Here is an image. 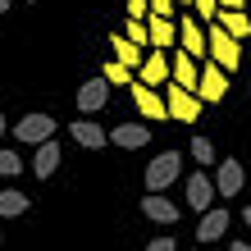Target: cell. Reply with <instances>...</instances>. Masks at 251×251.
<instances>
[{"label":"cell","mask_w":251,"mask_h":251,"mask_svg":"<svg viewBox=\"0 0 251 251\" xmlns=\"http://www.w3.org/2000/svg\"><path fill=\"white\" fill-rule=\"evenodd\" d=\"M205 41H210V60L224 69V73H238L242 64V41L238 37H228L219 23H205Z\"/></svg>","instance_id":"1"},{"label":"cell","mask_w":251,"mask_h":251,"mask_svg":"<svg viewBox=\"0 0 251 251\" xmlns=\"http://www.w3.org/2000/svg\"><path fill=\"white\" fill-rule=\"evenodd\" d=\"M165 105H169V119H178V124H197L205 100H201L197 92H187V87H178V82H165Z\"/></svg>","instance_id":"2"},{"label":"cell","mask_w":251,"mask_h":251,"mask_svg":"<svg viewBox=\"0 0 251 251\" xmlns=\"http://www.w3.org/2000/svg\"><path fill=\"white\" fill-rule=\"evenodd\" d=\"M183 174V155L178 151H160L151 165H146V174H142V183H146V192H165L174 178Z\"/></svg>","instance_id":"3"},{"label":"cell","mask_w":251,"mask_h":251,"mask_svg":"<svg viewBox=\"0 0 251 251\" xmlns=\"http://www.w3.org/2000/svg\"><path fill=\"white\" fill-rule=\"evenodd\" d=\"M183 197H187V205H192L197 215H205V210L215 205V197H219V192H215V178H210L205 169L187 174V183H183Z\"/></svg>","instance_id":"4"},{"label":"cell","mask_w":251,"mask_h":251,"mask_svg":"<svg viewBox=\"0 0 251 251\" xmlns=\"http://www.w3.org/2000/svg\"><path fill=\"white\" fill-rule=\"evenodd\" d=\"M50 132H55V119H50V114H23V119L14 124V142L41 146V142H50Z\"/></svg>","instance_id":"5"},{"label":"cell","mask_w":251,"mask_h":251,"mask_svg":"<svg viewBox=\"0 0 251 251\" xmlns=\"http://www.w3.org/2000/svg\"><path fill=\"white\" fill-rule=\"evenodd\" d=\"M197 96L205 100V105H219V100L228 96V73L219 69L215 60H210V64H201V82H197Z\"/></svg>","instance_id":"6"},{"label":"cell","mask_w":251,"mask_h":251,"mask_svg":"<svg viewBox=\"0 0 251 251\" xmlns=\"http://www.w3.org/2000/svg\"><path fill=\"white\" fill-rule=\"evenodd\" d=\"M174 23H178V50H187L192 60L210 55V41H205V27H201V19H174Z\"/></svg>","instance_id":"7"},{"label":"cell","mask_w":251,"mask_h":251,"mask_svg":"<svg viewBox=\"0 0 251 251\" xmlns=\"http://www.w3.org/2000/svg\"><path fill=\"white\" fill-rule=\"evenodd\" d=\"M174 78L169 73V50H146V60H142V69H137V82H146V87H165Z\"/></svg>","instance_id":"8"},{"label":"cell","mask_w":251,"mask_h":251,"mask_svg":"<svg viewBox=\"0 0 251 251\" xmlns=\"http://www.w3.org/2000/svg\"><path fill=\"white\" fill-rule=\"evenodd\" d=\"M169 73H174L169 82H178V87H187V92H197V82H201V60H192L187 50H169Z\"/></svg>","instance_id":"9"},{"label":"cell","mask_w":251,"mask_h":251,"mask_svg":"<svg viewBox=\"0 0 251 251\" xmlns=\"http://www.w3.org/2000/svg\"><path fill=\"white\" fill-rule=\"evenodd\" d=\"M242 187H247V169L238 165V160H219L215 165V192L219 197H238Z\"/></svg>","instance_id":"10"},{"label":"cell","mask_w":251,"mask_h":251,"mask_svg":"<svg viewBox=\"0 0 251 251\" xmlns=\"http://www.w3.org/2000/svg\"><path fill=\"white\" fill-rule=\"evenodd\" d=\"M69 132H73V142H78L82 151H100V146H110V128L92 124L87 114H82V119H73V124H69Z\"/></svg>","instance_id":"11"},{"label":"cell","mask_w":251,"mask_h":251,"mask_svg":"<svg viewBox=\"0 0 251 251\" xmlns=\"http://www.w3.org/2000/svg\"><path fill=\"white\" fill-rule=\"evenodd\" d=\"M132 100H137L142 119H169V105H165V96H160V87L132 82Z\"/></svg>","instance_id":"12"},{"label":"cell","mask_w":251,"mask_h":251,"mask_svg":"<svg viewBox=\"0 0 251 251\" xmlns=\"http://www.w3.org/2000/svg\"><path fill=\"white\" fill-rule=\"evenodd\" d=\"M228 224H233V219H228V210H224V205H210V210L201 215V224H197V242L205 247V242L224 238V233H228Z\"/></svg>","instance_id":"13"},{"label":"cell","mask_w":251,"mask_h":251,"mask_svg":"<svg viewBox=\"0 0 251 251\" xmlns=\"http://www.w3.org/2000/svg\"><path fill=\"white\" fill-rule=\"evenodd\" d=\"M105 100H110V82H105V78H87V82L78 87V110H82V114L105 110Z\"/></svg>","instance_id":"14"},{"label":"cell","mask_w":251,"mask_h":251,"mask_svg":"<svg viewBox=\"0 0 251 251\" xmlns=\"http://www.w3.org/2000/svg\"><path fill=\"white\" fill-rule=\"evenodd\" d=\"M142 215L146 219H155V224H178V205H174V201H165V192H146V197H142Z\"/></svg>","instance_id":"15"},{"label":"cell","mask_w":251,"mask_h":251,"mask_svg":"<svg viewBox=\"0 0 251 251\" xmlns=\"http://www.w3.org/2000/svg\"><path fill=\"white\" fill-rule=\"evenodd\" d=\"M146 142H151V128H146V124H119V128H110V146H124V151H142Z\"/></svg>","instance_id":"16"},{"label":"cell","mask_w":251,"mask_h":251,"mask_svg":"<svg viewBox=\"0 0 251 251\" xmlns=\"http://www.w3.org/2000/svg\"><path fill=\"white\" fill-rule=\"evenodd\" d=\"M27 169H32L41 183H50V174L60 169V146H55V137H50V142H41L37 151H32V165H27Z\"/></svg>","instance_id":"17"},{"label":"cell","mask_w":251,"mask_h":251,"mask_svg":"<svg viewBox=\"0 0 251 251\" xmlns=\"http://www.w3.org/2000/svg\"><path fill=\"white\" fill-rule=\"evenodd\" d=\"M146 27H151V46H155V50H178V23H174V19L151 14V19H146Z\"/></svg>","instance_id":"18"},{"label":"cell","mask_w":251,"mask_h":251,"mask_svg":"<svg viewBox=\"0 0 251 251\" xmlns=\"http://www.w3.org/2000/svg\"><path fill=\"white\" fill-rule=\"evenodd\" d=\"M110 50H114V60H119V64H128L132 73H137V69H142V60H146V50L137 46V41H128L124 32H114V37H110Z\"/></svg>","instance_id":"19"},{"label":"cell","mask_w":251,"mask_h":251,"mask_svg":"<svg viewBox=\"0 0 251 251\" xmlns=\"http://www.w3.org/2000/svg\"><path fill=\"white\" fill-rule=\"evenodd\" d=\"M215 23L224 27L228 37H238V41H247V37H251V19H247L242 9H219V19H215Z\"/></svg>","instance_id":"20"},{"label":"cell","mask_w":251,"mask_h":251,"mask_svg":"<svg viewBox=\"0 0 251 251\" xmlns=\"http://www.w3.org/2000/svg\"><path fill=\"white\" fill-rule=\"evenodd\" d=\"M27 205H32V197H23L19 187H5V192H0V219H14V215H23Z\"/></svg>","instance_id":"21"},{"label":"cell","mask_w":251,"mask_h":251,"mask_svg":"<svg viewBox=\"0 0 251 251\" xmlns=\"http://www.w3.org/2000/svg\"><path fill=\"white\" fill-rule=\"evenodd\" d=\"M124 37L137 41L142 50H151V27H146V19H124Z\"/></svg>","instance_id":"22"},{"label":"cell","mask_w":251,"mask_h":251,"mask_svg":"<svg viewBox=\"0 0 251 251\" xmlns=\"http://www.w3.org/2000/svg\"><path fill=\"white\" fill-rule=\"evenodd\" d=\"M100 78H105L110 87H119V82H124V87H132V82H137V73H132L128 64H119V60H110V64H105V73H100Z\"/></svg>","instance_id":"23"},{"label":"cell","mask_w":251,"mask_h":251,"mask_svg":"<svg viewBox=\"0 0 251 251\" xmlns=\"http://www.w3.org/2000/svg\"><path fill=\"white\" fill-rule=\"evenodd\" d=\"M27 165H23V155L19 151H9V146H0V174H5V178H19Z\"/></svg>","instance_id":"24"},{"label":"cell","mask_w":251,"mask_h":251,"mask_svg":"<svg viewBox=\"0 0 251 251\" xmlns=\"http://www.w3.org/2000/svg\"><path fill=\"white\" fill-rule=\"evenodd\" d=\"M192 160H197V165H219L215 160V142L210 137H192Z\"/></svg>","instance_id":"25"},{"label":"cell","mask_w":251,"mask_h":251,"mask_svg":"<svg viewBox=\"0 0 251 251\" xmlns=\"http://www.w3.org/2000/svg\"><path fill=\"white\" fill-rule=\"evenodd\" d=\"M192 5H197L201 23H215V19H219V5H215V0H192Z\"/></svg>","instance_id":"26"},{"label":"cell","mask_w":251,"mask_h":251,"mask_svg":"<svg viewBox=\"0 0 251 251\" xmlns=\"http://www.w3.org/2000/svg\"><path fill=\"white\" fill-rule=\"evenodd\" d=\"M128 19H151V0H128Z\"/></svg>","instance_id":"27"},{"label":"cell","mask_w":251,"mask_h":251,"mask_svg":"<svg viewBox=\"0 0 251 251\" xmlns=\"http://www.w3.org/2000/svg\"><path fill=\"white\" fill-rule=\"evenodd\" d=\"M174 9H178L174 0H151V14H160V19H174Z\"/></svg>","instance_id":"28"},{"label":"cell","mask_w":251,"mask_h":251,"mask_svg":"<svg viewBox=\"0 0 251 251\" xmlns=\"http://www.w3.org/2000/svg\"><path fill=\"white\" fill-rule=\"evenodd\" d=\"M146 251H178V247H174V238H151Z\"/></svg>","instance_id":"29"},{"label":"cell","mask_w":251,"mask_h":251,"mask_svg":"<svg viewBox=\"0 0 251 251\" xmlns=\"http://www.w3.org/2000/svg\"><path fill=\"white\" fill-rule=\"evenodd\" d=\"M215 5H219V9H242L247 0H215Z\"/></svg>","instance_id":"30"},{"label":"cell","mask_w":251,"mask_h":251,"mask_svg":"<svg viewBox=\"0 0 251 251\" xmlns=\"http://www.w3.org/2000/svg\"><path fill=\"white\" fill-rule=\"evenodd\" d=\"M228 251H251V242H242V238H238V242H233Z\"/></svg>","instance_id":"31"},{"label":"cell","mask_w":251,"mask_h":251,"mask_svg":"<svg viewBox=\"0 0 251 251\" xmlns=\"http://www.w3.org/2000/svg\"><path fill=\"white\" fill-rule=\"evenodd\" d=\"M242 224H247V228H251V205H247V210H242Z\"/></svg>","instance_id":"32"},{"label":"cell","mask_w":251,"mask_h":251,"mask_svg":"<svg viewBox=\"0 0 251 251\" xmlns=\"http://www.w3.org/2000/svg\"><path fill=\"white\" fill-rule=\"evenodd\" d=\"M5 132H9V128H5V114H0V137H5Z\"/></svg>","instance_id":"33"},{"label":"cell","mask_w":251,"mask_h":251,"mask_svg":"<svg viewBox=\"0 0 251 251\" xmlns=\"http://www.w3.org/2000/svg\"><path fill=\"white\" fill-rule=\"evenodd\" d=\"M0 14H9V0H0Z\"/></svg>","instance_id":"34"},{"label":"cell","mask_w":251,"mask_h":251,"mask_svg":"<svg viewBox=\"0 0 251 251\" xmlns=\"http://www.w3.org/2000/svg\"><path fill=\"white\" fill-rule=\"evenodd\" d=\"M174 5H192V0H174Z\"/></svg>","instance_id":"35"},{"label":"cell","mask_w":251,"mask_h":251,"mask_svg":"<svg viewBox=\"0 0 251 251\" xmlns=\"http://www.w3.org/2000/svg\"><path fill=\"white\" fill-rule=\"evenodd\" d=\"M192 251H205V247H192Z\"/></svg>","instance_id":"36"},{"label":"cell","mask_w":251,"mask_h":251,"mask_svg":"<svg viewBox=\"0 0 251 251\" xmlns=\"http://www.w3.org/2000/svg\"><path fill=\"white\" fill-rule=\"evenodd\" d=\"M23 5H32V0H23Z\"/></svg>","instance_id":"37"},{"label":"cell","mask_w":251,"mask_h":251,"mask_svg":"<svg viewBox=\"0 0 251 251\" xmlns=\"http://www.w3.org/2000/svg\"><path fill=\"white\" fill-rule=\"evenodd\" d=\"M247 96H251V87H247Z\"/></svg>","instance_id":"38"},{"label":"cell","mask_w":251,"mask_h":251,"mask_svg":"<svg viewBox=\"0 0 251 251\" xmlns=\"http://www.w3.org/2000/svg\"><path fill=\"white\" fill-rule=\"evenodd\" d=\"M0 242H5V238H0Z\"/></svg>","instance_id":"39"}]
</instances>
